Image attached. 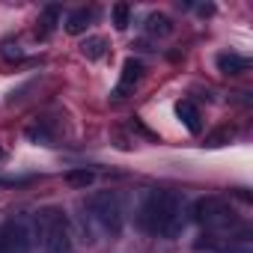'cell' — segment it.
<instances>
[{
	"label": "cell",
	"instance_id": "cell-8",
	"mask_svg": "<svg viewBox=\"0 0 253 253\" xmlns=\"http://www.w3.org/2000/svg\"><path fill=\"white\" fill-rule=\"evenodd\" d=\"M247 69H250V60L241 57V54H235V51L217 54V72H223V75H244Z\"/></svg>",
	"mask_w": 253,
	"mask_h": 253
},
{
	"label": "cell",
	"instance_id": "cell-1",
	"mask_svg": "<svg viewBox=\"0 0 253 253\" xmlns=\"http://www.w3.org/2000/svg\"><path fill=\"white\" fill-rule=\"evenodd\" d=\"M188 209L185 200L176 191H149L143 206H140V226L149 235L161 238H176L185 229Z\"/></svg>",
	"mask_w": 253,
	"mask_h": 253
},
{
	"label": "cell",
	"instance_id": "cell-6",
	"mask_svg": "<svg viewBox=\"0 0 253 253\" xmlns=\"http://www.w3.org/2000/svg\"><path fill=\"white\" fill-rule=\"evenodd\" d=\"M140 78H143V63L137 57H128V60L122 63V72H119V81L113 86V95L116 98H125L128 92H134V86L140 84Z\"/></svg>",
	"mask_w": 253,
	"mask_h": 253
},
{
	"label": "cell",
	"instance_id": "cell-10",
	"mask_svg": "<svg viewBox=\"0 0 253 253\" xmlns=\"http://www.w3.org/2000/svg\"><path fill=\"white\" fill-rule=\"evenodd\" d=\"M107 51H110V45H107L104 36H86L84 45H81V54L86 60H101V57H107Z\"/></svg>",
	"mask_w": 253,
	"mask_h": 253
},
{
	"label": "cell",
	"instance_id": "cell-5",
	"mask_svg": "<svg viewBox=\"0 0 253 253\" xmlns=\"http://www.w3.org/2000/svg\"><path fill=\"white\" fill-rule=\"evenodd\" d=\"M45 253H75V241L69 223L60 211L45 214Z\"/></svg>",
	"mask_w": 253,
	"mask_h": 253
},
{
	"label": "cell",
	"instance_id": "cell-13",
	"mask_svg": "<svg viewBox=\"0 0 253 253\" xmlns=\"http://www.w3.org/2000/svg\"><path fill=\"white\" fill-rule=\"evenodd\" d=\"M92 182H95V173L86 170V167H78V170L66 173V185H72V188H89Z\"/></svg>",
	"mask_w": 253,
	"mask_h": 253
},
{
	"label": "cell",
	"instance_id": "cell-12",
	"mask_svg": "<svg viewBox=\"0 0 253 253\" xmlns=\"http://www.w3.org/2000/svg\"><path fill=\"white\" fill-rule=\"evenodd\" d=\"M57 21H60V6L57 3H51V6H45L42 9V18H39V36H48L54 27H57Z\"/></svg>",
	"mask_w": 253,
	"mask_h": 253
},
{
	"label": "cell",
	"instance_id": "cell-15",
	"mask_svg": "<svg viewBox=\"0 0 253 253\" xmlns=\"http://www.w3.org/2000/svg\"><path fill=\"white\" fill-rule=\"evenodd\" d=\"M232 134H235L232 128H217L214 134H209V137H206V146H223V143H229V140H232Z\"/></svg>",
	"mask_w": 253,
	"mask_h": 253
},
{
	"label": "cell",
	"instance_id": "cell-16",
	"mask_svg": "<svg viewBox=\"0 0 253 253\" xmlns=\"http://www.w3.org/2000/svg\"><path fill=\"white\" fill-rule=\"evenodd\" d=\"M0 54H3V57H6V60H21V57H24V51H21V45H18V42H15V45H12V42H9V39H6V42H3V51H0Z\"/></svg>",
	"mask_w": 253,
	"mask_h": 253
},
{
	"label": "cell",
	"instance_id": "cell-9",
	"mask_svg": "<svg viewBox=\"0 0 253 253\" xmlns=\"http://www.w3.org/2000/svg\"><path fill=\"white\" fill-rule=\"evenodd\" d=\"M89 21H92V9H86V6H81V9H72V12L66 15V33H72V36H81V33H86Z\"/></svg>",
	"mask_w": 253,
	"mask_h": 253
},
{
	"label": "cell",
	"instance_id": "cell-2",
	"mask_svg": "<svg viewBox=\"0 0 253 253\" xmlns=\"http://www.w3.org/2000/svg\"><path fill=\"white\" fill-rule=\"evenodd\" d=\"M191 217L200 226H206L209 232H229V229H238L241 226L238 217H235V211L220 197H203V200H197L191 206Z\"/></svg>",
	"mask_w": 253,
	"mask_h": 253
},
{
	"label": "cell",
	"instance_id": "cell-14",
	"mask_svg": "<svg viewBox=\"0 0 253 253\" xmlns=\"http://www.w3.org/2000/svg\"><path fill=\"white\" fill-rule=\"evenodd\" d=\"M110 15H113V27L116 30H128V24H131V6L128 3H116L110 9Z\"/></svg>",
	"mask_w": 253,
	"mask_h": 253
},
{
	"label": "cell",
	"instance_id": "cell-18",
	"mask_svg": "<svg viewBox=\"0 0 253 253\" xmlns=\"http://www.w3.org/2000/svg\"><path fill=\"white\" fill-rule=\"evenodd\" d=\"M0 253H3V250H0Z\"/></svg>",
	"mask_w": 253,
	"mask_h": 253
},
{
	"label": "cell",
	"instance_id": "cell-17",
	"mask_svg": "<svg viewBox=\"0 0 253 253\" xmlns=\"http://www.w3.org/2000/svg\"><path fill=\"white\" fill-rule=\"evenodd\" d=\"M0 158H3V149H0Z\"/></svg>",
	"mask_w": 253,
	"mask_h": 253
},
{
	"label": "cell",
	"instance_id": "cell-4",
	"mask_svg": "<svg viewBox=\"0 0 253 253\" xmlns=\"http://www.w3.org/2000/svg\"><path fill=\"white\" fill-rule=\"evenodd\" d=\"M0 250L3 253H33V232L24 217H9L0 226Z\"/></svg>",
	"mask_w": 253,
	"mask_h": 253
},
{
	"label": "cell",
	"instance_id": "cell-11",
	"mask_svg": "<svg viewBox=\"0 0 253 253\" xmlns=\"http://www.w3.org/2000/svg\"><path fill=\"white\" fill-rule=\"evenodd\" d=\"M146 33H149V36H170V33H173V21H170V15H164V12H152V15L146 18Z\"/></svg>",
	"mask_w": 253,
	"mask_h": 253
},
{
	"label": "cell",
	"instance_id": "cell-7",
	"mask_svg": "<svg viewBox=\"0 0 253 253\" xmlns=\"http://www.w3.org/2000/svg\"><path fill=\"white\" fill-rule=\"evenodd\" d=\"M176 116H179V122L185 125L191 134H200L203 131V116H200V110L191 101H179L176 104Z\"/></svg>",
	"mask_w": 253,
	"mask_h": 253
},
{
	"label": "cell",
	"instance_id": "cell-3",
	"mask_svg": "<svg viewBox=\"0 0 253 253\" xmlns=\"http://www.w3.org/2000/svg\"><path fill=\"white\" fill-rule=\"evenodd\" d=\"M86 211H89V217L95 220V226L101 232H107V235L122 232V200H119V194H113V191L92 194L89 203H86Z\"/></svg>",
	"mask_w": 253,
	"mask_h": 253
}]
</instances>
